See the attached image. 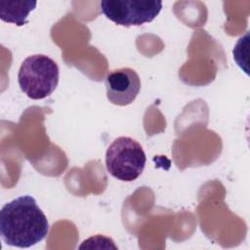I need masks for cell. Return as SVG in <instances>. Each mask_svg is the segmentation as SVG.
Instances as JSON below:
<instances>
[{"label": "cell", "mask_w": 250, "mask_h": 250, "mask_svg": "<svg viewBox=\"0 0 250 250\" xmlns=\"http://www.w3.org/2000/svg\"><path fill=\"white\" fill-rule=\"evenodd\" d=\"M48 231V220L31 195L17 197L0 211V234L7 245L29 248L42 241Z\"/></svg>", "instance_id": "1"}, {"label": "cell", "mask_w": 250, "mask_h": 250, "mask_svg": "<svg viewBox=\"0 0 250 250\" xmlns=\"http://www.w3.org/2000/svg\"><path fill=\"white\" fill-rule=\"evenodd\" d=\"M59 78L57 62L42 54L27 57L21 64L18 74L21 90L32 100L49 97L56 90Z\"/></svg>", "instance_id": "2"}, {"label": "cell", "mask_w": 250, "mask_h": 250, "mask_svg": "<svg viewBox=\"0 0 250 250\" xmlns=\"http://www.w3.org/2000/svg\"><path fill=\"white\" fill-rule=\"evenodd\" d=\"M146 162L142 146L130 137H119L107 147L105 167L107 172L122 182H133L143 173Z\"/></svg>", "instance_id": "3"}, {"label": "cell", "mask_w": 250, "mask_h": 250, "mask_svg": "<svg viewBox=\"0 0 250 250\" xmlns=\"http://www.w3.org/2000/svg\"><path fill=\"white\" fill-rule=\"evenodd\" d=\"M101 12L118 25H142L152 21L162 9L156 0H103Z\"/></svg>", "instance_id": "4"}, {"label": "cell", "mask_w": 250, "mask_h": 250, "mask_svg": "<svg viewBox=\"0 0 250 250\" xmlns=\"http://www.w3.org/2000/svg\"><path fill=\"white\" fill-rule=\"evenodd\" d=\"M107 100L116 105L124 106L132 104L141 90L138 73L129 67L115 69L105 77Z\"/></svg>", "instance_id": "5"}, {"label": "cell", "mask_w": 250, "mask_h": 250, "mask_svg": "<svg viewBox=\"0 0 250 250\" xmlns=\"http://www.w3.org/2000/svg\"><path fill=\"white\" fill-rule=\"evenodd\" d=\"M37 2L31 0L0 1V18L6 22L18 26L27 23V17L36 7Z\"/></svg>", "instance_id": "6"}]
</instances>
